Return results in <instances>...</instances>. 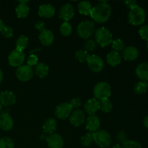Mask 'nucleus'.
Masks as SVG:
<instances>
[{
	"mask_svg": "<svg viewBox=\"0 0 148 148\" xmlns=\"http://www.w3.org/2000/svg\"><path fill=\"white\" fill-rule=\"evenodd\" d=\"M98 46V43L95 41V40H92V39H88L85 41V45H84V47H85V51H92L95 50L97 48Z\"/></svg>",
	"mask_w": 148,
	"mask_h": 148,
	"instance_id": "35",
	"label": "nucleus"
},
{
	"mask_svg": "<svg viewBox=\"0 0 148 148\" xmlns=\"http://www.w3.org/2000/svg\"><path fill=\"white\" fill-rule=\"evenodd\" d=\"M74 14H75V10L73 6L70 4H66L60 9L59 15L62 20L67 22L73 17Z\"/></svg>",
	"mask_w": 148,
	"mask_h": 148,
	"instance_id": "12",
	"label": "nucleus"
},
{
	"mask_svg": "<svg viewBox=\"0 0 148 148\" xmlns=\"http://www.w3.org/2000/svg\"><path fill=\"white\" fill-rule=\"evenodd\" d=\"M16 77L17 79L23 82L29 81L33 76V70L31 66L28 65H21L16 70Z\"/></svg>",
	"mask_w": 148,
	"mask_h": 148,
	"instance_id": "7",
	"label": "nucleus"
},
{
	"mask_svg": "<svg viewBox=\"0 0 148 148\" xmlns=\"http://www.w3.org/2000/svg\"><path fill=\"white\" fill-rule=\"evenodd\" d=\"M69 104L72 108H77L79 106H80L81 101L79 98H75L71 100Z\"/></svg>",
	"mask_w": 148,
	"mask_h": 148,
	"instance_id": "41",
	"label": "nucleus"
},
{
	"mask_svg": "<svg viewBox=\"0 0 148 148\" xmlns=\"http://www.w3.org/2000/svg\"><path fill=\"white\" fill-rule=\"evenodd\" d=\"M93 141L100 147L106 148L111 144V136L106 130H98L92 133Z\"/></svg>",
	"mask_w": 148,
	"mask_h": 148,
	"instance_id": "4",
	"label": "nucleus"
},
{
	"mask_svg": "<svg viewBox=\"0 0 148 148\" xmlns=\"http://www.w3.org/2000/svg\"><path fill=\"white\" fill-rule=\"evenodd\" d=\"M36 73L39 77L44 78L48 75L49 72V66L44 63H39L36 66Z\"/></svg>",
	"mask_w": 148,
	"mask_h": 148,
	"instance_id": "25",
	"label": "nucleus"
},
{
	"mask_svg": "<svg viewBox=\"0 0 148 148\" xmlns=\"http://www.w3.org/2000/svg\"><path fill=\"white\" fill-rule=\"evenodd\" d=\"M138 56L139 51L137 48L134 46H127L123 50V58L126 61H129V62L134 61L135 59H137Z\"/></svg>",
	"mask_w": 148,
	"mask_h": 148,
	"instance_id": "19",
	"label": "nucleus"
},
{
	"mask_svg": "<svg viewBox=\"0 0 148 148\" xmlns=\"http://www.w3.org/2000/svg\"><path fill=\"white\" fill-rule=\"evenodd\" d=\"M87 62L90 69L94 72H101L104 66L103 61L98 55H90Z\"/></svg>",
	"mask_w": 148,
	"mask_h": 148,
	"instance_id": "9",
	"label": "nucleus"
},
{
	"mask_svg": "<svg viewBox=\"0 0 148 148\" xmlns=\"http://www.w3.org/2000/svg\"><path fill=\"white\" fill-rule=\"evenodd\" d=\"M91 10H92L91 4L88 1H81L78 4V11L80 14H84V15H88V14H90Z\"/></svg>",
	"mask_w": 148,
	"mask_h": 148,
	"instance_id": "26",
	"label": "nucleus"
},
{
	"mask_svg": "<svg viewBox=\"0 0 148 148\" xmlns=\"http://www.w3.org/2000/svg\"><path fill=\"white\" fill-rule=\"evenodd\" d=\"M95 41L102 47H106L113 41L112 34L106 27H101L95 32Z\"/></svg>",
	"mask_w": 148,
	"mask_h": 148,
	"instance_id": "3",
	"label": "nucleus"
},
{
	"mask_svg": "<svg viewBox=\"0 0 148 148\" xmlns=\"http://www.w3.org/2000/svg\"><path fill=\"white\" fill-rule=\"evenodd\" d=\"M0 148H14V142L7 137L0 139Z\"/></svg>",
	"mask_w": 148,
	"mask_h": 148,
	"instance_id": "32",
	"label": "nucleus"
},
{
	"mask_svg": "<svg viewBox=\"0 0 148 148\" xmlns=\"http://www.w3.org/2000/svg\"><path fill=\"white\" fill-rule=\"evenodd\" d=\"M48 146L49 148H62L64 146V140L58 134H51L47 138Z\"/></svg>",
	"mask_w": 148,
	"mask_h": 148,
	"instance_id": "17",
	"label": "nucleus"
},
{
	"mask_svg": "<svg viewBox=\"0 0 148 148\" xmlns=\"http://www.w3.org/2000/svg\"><path fill=\"white\" fill-rule=\"evenodd\" d=\"M56 126H57V124L54 119H47L44 121V124L43 125V130L45 133L51 134L56 131Z\"/></svg>",
	"mask_w": 148,
	"mask_h": 148,
	"instance_id": "24",
	"label": "nucleus"
},
{
	"mask_svg": "<svg viewBox=\"0 0 148 148\" xmlns=\"http://www.w3.org/2000/svg\"><path fill=\"white\" fill-rule=\"evenodd\" d=\"M148 89V83L145 81H140L134 85V92L137 94H143L146 92Z\"/></svg>",
	"mask_w": 148,
	"mask_h": 148,
	"instance_id": "28",
	"label": "nucleus"
},
{
	"mask_svg": "<svg viewBox=\"0 0 148 148\" xmlns=\"http://www.w3.org/2000/svg\"><path fill=\"white\" fill-rule=\"evenodd\" d=\"M129 22L133 25H142L146 18L145 11L141 7L137 5L134 8L130 10L128 14Z\"/></svg>",
	"mask_w": 148,
	"mask_h": 148,
	"instance_id": "2",
	"label": "nucleus"
},
{
	"mask_svg": "<svg viewBox=\"0 0 148 148\" xmlns=\"http://www.w3.org/2000/svg\"><path fill=\"white\" fill-rule=\"evenodd\" d=\"M85 121V114L82 110H75L69 117V121L75 127H79L84 124Z\"/></svg>",
	"mask_w": 148,
	"mask_h": 148,
	"instance_id": "11",
	"label": "nucleus"
},
{
	"mask_svg": "<svg viewBox=\"0 0 148 148\" xmlns=\"http://www.w3.org/2000/svg\"><path fill=\"white\" fill-rule=\"evenodd\" d=\"M84 108L89 115H95L100 109V101L96 98H91L85 103Z\"/></svg>",
	"mask_w": 148,
	"mask_h": 148,
	"instance_id": "16",
	"label": "nucleus"
},
{
	"mask_svg": "<svg viewBox=\"0 0 148 148\" xmlns=\"http://www.w3.org/2000/svg\"><path fill=\"white\" fill-rule=\"evenodd\" d=\"M139 34H140V37L144 40H148V25H145L140 27L139 30Z\"/></svg>",
	"mask_w": 148,
	"mask_h": 148,
	"instance_id": "37",
	"label": "nucleus"
},
{
	"mask_svg": "<svg viewBox=\"0 0 148 148\" xmlns=\"http://www.w3.org/2000/svg\"><path fill=\"white\" fill-rule=\"evenodd\" d=\"M16 96L11 91H3L0 93V104L9 106L15 103Z\"/></svg>",
	"mask_w": 148,
	"mask_h": 148,
	"instance_id": "13",
	"label": "nucleus"
},
{
	"mask_svg": "<svg viewBox=\"0 0 148 148\" xmlns=\"http://www.w3.org/2000/svg\"><path fill=\"white\" fill-rule=\"evenodd\" d=\"M38 57L37 56H36V55L34 54H32L30 55V56H29L28 59H27V64L28 66H35V65H37L38 64Z\"/></svg>",
	"mask_w": 148,
	"mask_h": 148,
	"instance_id": "40",
	"label": "nucleus"
},
{
	"mask_svg": "<svg viewBox=\"0 0 148 148\" xmlns=\"http://www.w3.org/2000/svg\"><path fill=\"white\" fill-rule=\"evenodd\" d=\"M81 144L85 147H88L93 142V137H92V133H88V134H85L81 137Z\"/></svg>",
	"mask_w": 148,
	"mask_h": 148,
	"instance_id": "34",
	"label": "nucleus"
},
{
	"mask_svg": "<svg viewBox=\"0 0 148 148\" xmlns=\"http://www.w3.org/2000/svg\"><path fill=\"white\" fill-rule=\"evenodd\" d=\"M122 148H142V145L139 142L134 140H127L122 145Z\"/></svg>",
	"mask_w": 148,
	"mask_h": 148,
	"instance_id": "36",
	"label": "nucleus"
},
{
	"mask_svg": "<svg viewBox=\"0 0 148 148\" xmlns=\"http://www.w3.org/2000/svg\"><path fill=\"white\" fill-rule=\"evenodd\" d=\"M112 48L114 49V51H123L125 49V46H124V42L122 41V40L120 38L115 39V40H113L112 43Z\"/></svg>",
	"mask_w": 148,
	"mask_h": 148,
	"instance_id": "33",
	"label": "nucleus"
},
{
	"mask_svg": "<svg viewBox=\"0 0 148 148\" xmlns=\"http://www.w3.org/2000/svg\"><path fill=\"white\" fill-rule=\"evenodd\" d=\"M2 79H3V73H2V72H1V69H0V83L1 82Z\"/></svg>",
	"mask_w": 148,
	"mask_h": 148,
	"instance_id": "46",
	"label": "nucleus"
},
{
	"mask_svg": "<svg viewBox=\"0 0 148 148\" xmlns=\"http://www.w3.org/2000/svg\"><path fill=\"white\" fill-rule=\"evenodd\" d=\"M100 109L105 113L111 112L113 109L112 103L108 99L102 100L100 101Z\"/></svg>",
	"mask_w": 148,
	"mask_h": 148,
	"instance_id": "29",
	"label": "nucleus"
},
{
	"mask_svg": "<svg viewBox=\"0 0 148 148\" xmlns=\"http://www.w3.org/2000/svg\"><path fill=\"white\" fill-rule=\"evenodd\" d=\"M28 44V38L25 36H21L17 38L16 42V49L23 51Z\"/></svg>",
	"mask_w": 148,
	"mask_h": 148,
	"instance_id": "27",
	"label": "nucleus"
},
{
	"mask_svg": "<svg viewBox=\"0 0 148 148\" xmlns=\"http://www.w3.org/2000/svg\"><path fill=\"white\" fill-rule=\"evenodd\" d=\"M60 32L64 36H69L72 34V27L68 22H64L60 26Z\"/></svg>",
	"mask_w": 148,
	"mask_h": 148,
	"instance_id": "30",
	"label": "nucleus"
},
{
	"mask_svg": "<svg viewBox=\"0 0 148 148\" xmlns=\"http://www.w3.org/2000/svg\"><path fill=\"white\" fill-rule=\"evenodd\" d=\"M94 31H95L94 23L89 20H85L79 23L77 29L78 36L84 39L89 38L93 34Z\"/></svg>",
	"mask_w": 148,
	"mask_h": 148,
	"instance_id": "6",
	"label": "nucleus"
},
{
	"mask_svg": "<svg viewBox=\"0 0 148 148\" xmlns=\"http://www.w3.org/2000/svg\"><path fill=\"white\" fill-rule=\"evenodd\" d=\"M72 109V108H71L69 103H60L59 106H57L56 111H55V114L59 119L64 120L70 116Z\"/></svg>",
	"mask_w": 148,
	"mask_h": 148,
	"instance_id": "10",
	"label": "nucleus"
},
{
	"mask_svg": "<svg viewBox=\"0 0 148 148\" xmlns=\"http://www.w3.org/2000/svg\"><path fill=\"white\" fill-rule=\"evenodd\" d=\"M1 110H2V106H1V105L0 104V113L1 112Z\"/></svg>",
	"mask_w": 148,
	"mask_h": 148,
	"instance_id": "48",
	"label": "nucleus"
},
{
	"mask_svg": "<svg viewBox=\"0 0 148 148\" xmlns=\"http://www.w3.org/2000/svg\"><path fill=\"white\" fill-rule=\"evenodd\" d=\"M136 75L137 77L143 81H148V63L143 62L140 64L136 68Z\"/></svg>",
	"mask_w": 148,
	"mask_h": 148,
	"instance_id": "21",
	"label": "nucleus"
},
{
	"mask_svg": "<svg viewBox=\"0 0 148 148\" xmlns=\"http://www.w3.org/2000/svg\"><path fill=\"white\" fill-rule=\"evenodd\" d=\"M35 26H36V29L38 30H40V32H41L43 30H44L45 25H44V23H43V22H42V21L37 22V23H36V25Z\"/></svg>",
	"mask_w": 148,
	"mask_h": 148,
	"instance_id": "43",
	"label": "nucleus"
},
{
	"mask_svg": "<svg viewBox=\"0 0 148 148\" xmlns=\"http://www.w3.org/2000/svg\"><path fill=\"white\" fill-rule=\"evenodd\" d=\"M147 50H148V40H147Z\"/></svg>",
	"mask_w": 148,
	"mask_h": 148,
	"instance_id": "49",
	"label": "nucleus"
},
{
	"mask_svg": "<svg viewBox=\"0 0 148 148\" xmlns=\"http://www.w3.org/2000/svg\"><path fill=\"white\" fill-rule=\"evenodd\" d=\"M14 125L13 120L10 114L7 112L0 114V129L4 131H10Z\"/></svg>",
	"mask_w": 148,
	"mask_h": 148,
	"instance_id": "15",
	"label": "nucleus"
},
{
	"mask_svg": "<svg viewBox=\"0 0 148 148\" xmlns=\"http://www.w3.org/2000/svg\"><path fill=\"white\" fill-rule=\"evenodd\" d=\"M4 23H3L2 20H1V19H0V32L1 31V30H2V28H3V27H4Z\"/></svg>",
	"mask_w": 148,
	"mask_h": 148,
	"instance_id": "45",
	"label": "nucleus"
},
{
	"mask_svg": "<svg viewBox=\"0 0 148 148\" xmlns=\"http://www.w3.org/2000/svg\"><path fill=\"white\" fill-rule=\"evenodd\" d=\"M94 95L97 100L102 101L104 99H108L111 94V89L109 84L106 82H98L95 86L93 90Z\"/></svg>",
	"mask_w": 148,
	"mask_h": 148,
	"instance_id": "5",
	"label": "nucleus"
},
{
	"mask_svg": "<svg viewBox=\"0 0 148 148\" xmlns=\"http://www.w3.org/2000/svg\"><path fill=\"white\" fill-rule=\"evenodd\" d=\"M25 56L23 51L15 49L9 55V64L12 66H20L23 65L25 61Z\"/></svg>",
	"mask_w": 148,
	"mask_h": 148,
	"instance_id": "8",
	"label": "nucleus"
},
{
	"mask_svg": "<svg viewBox=\"0 0 148 148\" xmlns=\"http://www.w3.org/2000/svg\"><path fill=\"white\" fill-rule=\"evenodd\" d=\"M101 125L100 119L97 116L90 115L86 120V130L90 133L98 131Z\"/></svg>",
	"mask_w": 148,
	"mask_h": 148,
	"instance_id": "14",
	"label": "nucleus"
},
{
	"mask_svg": "<svg viewBox=\"0 0 148 148\" xmlns=\"http://www.w3.org/2000/svg\"><path fill=\"white\" fill-rule=\"evenodd\" d=\"M112 148H122V146H121L120 145H116L113 146Z\"/></svg>",
	"mask_w": 148,
	"mask_h": 148,
	"instance_id": "47",
	"label": "nucleus"
},
{
	"mask_svg": "<svg viewBox=\"0 0 148 148\" xmlns=\"http://www.w3.org/2000/svg\"><path fill=\"white\" fill-rule=\"evenodd\" d=\"M111 14V6L106 2H101L92 8L90 15L98 23H106Z\"/></svg>",
	"mask_w": 148,
	"mask_h": 148,
	"instance_id": "1",
	"label": "nucleus"
},
{
	"mask_svg": "<svg viewBox=\"0 0 148 148\" xmlns=\"http://www.w3.org/2000/svg\"><path fill=\"white\" fill-rule=\"evenodd\" d=\"M27 1H20V4L16 7V14L19 18L25 17L29 13V7L27 5Z\"/></svg>",
	"mask_w": 148,
	"mask_h": 148,
	"instance_id": "23",
	"label": "nucleus"
},
{
	"mask_svg": "<svg viewBox=\"0 0 148 148\" xmlns=\"http://www.w3.org/2000/svg\"><path fill=\"white\" fill-rule=\"evenodd\" d=\"M1 33L5 38H10L13 36V29L10 26H4Z\"/></svg>",
	"mask_w": 148,
	"mask_h": 148,
	"instance_id": "38",
	"label": "nucleus"
},
{
	"mask_svg": "<svg viewBox=\"0 0 148 148\" xmlns=\"http://www.w3.org/2000/svg\"><path fill=\"white\" fill-rule=\"evenodd\" d=\"M107 62L111 66H116L119 64L121 62V56L119 52L116 51H112L108 53L106 56Z\"/></svg>",
	"mask_w": 148,
	"mask_h": 148,
	"instance_id": "22",
	"label": "nucleus"
},
{
	"mask_svg": "<svg viewBox=\"0 0 148 148\" xmlns=\"http://www.w3.org/2000/svg\"><path fill=\"white\" fill-rule=\"evenodd\" d=\"M143 124H144L145 127L147 129H148V116H147L144 119Z\"/></svg>",
	"mask_w": 148,
	"mask_h": 148,
	"instance_id": "44",
	"label": "nucleus"
},
{
	"mask_svg": "<svg viewBox=\"0 0 148 148\" xmlns=\"http://www.w3.org/2000/svg\"><path fill=\"white\" fill-rule=\"evenodd\" d=\"M55 14V9L52 5L49 4H43L39 7V16L46 18H51Z\"/></svg>",
	"mask_w": 148,
	"mask_h": 148,
	"instance_id": "20",
	"label": "nucleus"
},
{
	"mask_svg": "<svg viewBox=\"0 0 148 148\" xmlns=\"http://www.w3.org/2000/svg\"><path fill=\"white\" fill-rule=\"evenodd\" d=\"M124 4L130 10L134 8V7L137 6V1H134V0H127V1H124Z\"/></svg>",
	"mask_w": 148,
	"mask_h": 148,
	"instance_id": "42",
	"label": "nucleus"
},
{
	"mask_svg": "<svg viewBox=\"0 0 148 148\" xmlns=\"http://www.w3.org/2000/svg\"><path fill=\"white\" fill-rule=\"evenodd\" d=\"M90 55L88 54V51L85 50H79L75 53V59L79 62H87Z\"/></svg>",
	"mask_w": 148,
	"mask_h": 148,
	"instance_id": "31",
	"label": "nucleus"
},
{
	"mask_svg": "<svg viewBox=\"0 0 148 148\" xmlns=\"http://www.w3.org/2000/svg\"><path fill=\"white\" fill-rule=\"evenodd\" d=\"M116 138L117 140L122 145L127 141V135L125 132L121 131L118 132V134L116 135Z\"/></svg>",
	"mask_w": 148,
	"mask_h": 148,
	"instance_id": "39",
	"label": "nucleus"
},
{
	"mask_svg": "<svg viewBox=\"0 0 148 148\" xmlns=\"http://www.w3.org/2000/svg\"><path fill=\"white\" fill-rule=\"evenodd\" d=\"M39 40L43 46H50L54 40V36L51 30L44 29L40 33Z\"/></svg>",
	"mask_w": 148,
	"mask_h": 148,
	"instance_id": "18",
	"label": "nucleus"
}]
</instances>
